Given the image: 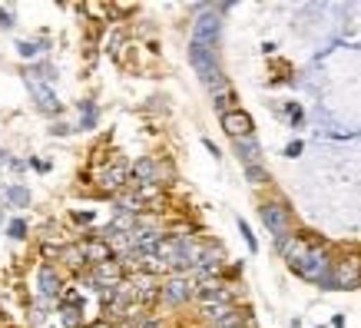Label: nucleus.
<instances>
[{
	"label": "nucleus",
	"mask_w": 361,
	"mask_h": 328,
	"mask_svg": "<svg viewBox=\"0 0 361 328\" xmlns=\"http://www.w3.org/2000/svg\"><path fill=\"white\" fill-rule=\"evenodd\" d=\"M331 269H335L331 245L329 242H315L312 252H308V259L295 269V275L305 279V282H312V285H318V288H325V292H331Z\"/></svg>",
	"instance_id": "nucleus-1"
},
{
	"label": "nucleus",
	"mask_w": 361,
	"mask_h": 328,
	"mask_svg": "<svg viewBox=\"0 0 361 328\" xmlns=\"http://www.w3.org/2000/svg\"><path fill=\"white\" fill-rule=\"evenodd\" d=\"M259 219H262V226L269 229L272 242H279V239H285V236H292V232H295L292 209H288V202H285L282 196L262 199V202H259Z\"/></svg>",
	"instance_id": "nucleus-2"
},
{
	"label": "nucleus",
	"mask_w": 361,
	"mask_h": 328,
	"mask_svg": "<svg viewBox=\"0 0 361 328\" xmlns=\"http://www.w3.org/2000/svg\"><path fill=\"white\" fill-rule=\"evenodd\" d=\"M355 288H361V255L345 252L331 269V292H355Z\"/></svg>",
	"instance_id": "nucleus-3"
},
{
	"label": "nucleus",
	"mask_w": 361,
	"mask_h": 328,
	"mask_svg": "<svg viewBox=\"0 0 361 328\" xmlns=\"http://www.w3.org/2000/svg\"><path fill=\"white\" fill-rule=\"evenodd\" d=\"M196 288H199V282L192 275H169V279H163V285H159V302H166L169 308L189 305V302L196 298Z\"/></svg>",
	"instance_id": "nucleus-4"
},
{
	"label": "nucleus",
	"mask_w": 361,
	"mask_h": 328,
	"mask_svg": "<svg viewBox=\"0 0 361 328\" xmlns=\"http://www.w3.org/2000/svg\"><path fill=\"white\" fill-rule=\"evenodd\" d=\"M199 318L212 328H235L242 322H249L235 302H229V305H199Z\"/></svg>",
	"instance_id": "nucleus-5"
},
{
	"label": "nucleus",
	"mask_w": 361,
	"mask_h": 328,
	"mask_svg": "<svg viewBox=\"0 0 361 328\" xmlns=\"http://www.w3.org/2000/svg\"><path fill=\"white\" fill-rule=\"evenodd\" d=\"M23 83H27V90H30V97L37 99V109H40V113L54 116V113H60V109H63V103L56 99V93H54L50 87H47L44 80H37V73H33V70H27Z\"/></svg>",
	"instance_id": "nucleus-6"
},
{
	"label": "nucleus",
	"mask_w": 361,
	"mask_h": 328,
	"mask_svg": "<svg viewBox=\"0 0 361 328\" xmlns=\"http://www.w3.org/2000/svg\"><path fill=\"white\" fill-rule=\"evenodd\" d=\"M219 126H222V133H226L232 142H235V140H245V136H252V133H255V123H252V116L242 107L239 109H229V113H222V116H219Z\"/></svg>",
	"instance_id": "nucleus-7"
},
{
	"label": "nucleus",
	"mask_w": 361,
	"mask_h": 328,
	"mask_svg": "<svg viewBox=\"0 0 361 328\" xmlns=\"http://www.w3.org/2000/svg\"><path fill=\"white\" fill-rule=\"evenodd\" d=\"M196 302L199 305H229V302H235V292L222 279H212V282H199Z\"/></svg>",
	"instance_id": "nucleus-8"
},
{
	"label": "nucleus",
	"mask_w": 361,
	"mask_h": 328,
	"mask_svg": "<svg viewBox=\"0 0 361 328\" xmlns=\"http://www.w3.org/2000/svg\"><path fill=\"white\" fill-rule=\"evenodd\" d=\"M130 169H133V166H126V163H120V159H116V163L106 166V169L97 176L99 186L106 189V193H113V196H120L123 189L130 186Z\"/></svg>",
	"instance_id": "nucleus-9"
},
{
	"label": "nucleus",
	"mask_w": 361,
	"mask_h": 328,
	"mask_svg": "<svg viewBox=\"0 0 361 328\" xmlns=\"http://www.w3.org/2000/svg\"><path fill=\"white\" fill-rule=\"evenodd\" d=\"M83 255H87V262L97 269V265H106L116 259V252H113V245L106 239H99L97 232H90V239L83 242Z\"/></svg>",
	"instance_id": "nucleus-10"
},
{
	"label": "nucleus",
	"mask_w": 361,
	"mask_h": 328,
	"mask_svg": "<svg viewBox=\"0 0 361 328\" xmlns=\"http://www.w3.org/2000/svg\"><path fill=\"white\" fill-rule=\"evenodd\" d=\"M232 150H235V156H239L242 169H245V166H262V142H259L255 133L245 136V140H235L232 142Z\"/></svg>",
	"instance_id": "nucleus-11"
},
{
	"label": "nucleus",
	"mask_w": 361,
	"mask_h": 328,
	"mask_svg": "<svg viewBox=\"0 0 361 328\" xmlns=\"http://www.w3.org/2000/svg\"><path fill=\"white\" fill-rule=\"evenodd\" d=\"M37 288H40L47 298H56L63 292V279H60V272H56L50 262H44L37 269Z\"/></svg>",
	"instance_id": "nucleus-12"
},
{
	"label": "nucleus",
	"mask_w": 361,
	"mask_h": 328,
	"mask_svg": "<svg viewBox=\"0 0 361 328\" xmlns=\"http://www.w3.org/2000/svg\"><path fill=\"white\" fill-rule=\"evenodd\" d=\"M60 259H63V262L70 265L73 272H80L83 265H90V262H87V255H83V245H66V249L60 252Z\"/></svg>",
	"instance_id": "nucleus-13"
},
{
	"label": "nucleus",
	"mask_w": 361,
	"mask_h": 328,
	"mask_svg": "<svg viewBox=\"0 0 361 328\" xmlns=\"http://www.w3.org/2000/svg\"><path fill=\"white\" fill-rule=\"evenodd\" d=\"M242 173H245V183H249V186H269V183H272V176H269L265 166H245Z\"/></svg>",
	"instance_id": "nucleus-14"
},
{
	"label": "nucleus",
	"mask_w": 361,
	"mask_h": 328,
	"mask_svg": "<svg viewBox=\"0 0 361 328\" xmlns=\"http://www.w3.org/2000/svg\"><path fill=\"white\" fill-rule=\"evenodd\" d=\"M4 199L11 202V206H30V193L23 186H11L7 193H4Z\"/></svg>",
	"instance_id": "nucleus-15"
},
{
	"label": "nucleus",
	"mask_w": 361,
	"mask_h": 328,
	"mask_svg": "<svg viewBox=\"0 0 361 328\" xmlns=\"http://www.w3.org/2000/svg\"><path fill=\"white\" fill-rule=\"evenodd\" d=\"M97 126V107L93 103H83L80 107V130H93Z\"/></svg>",
	"instance_id": "nucleus-16"
},
{
	"label": "nucleus",
	"mask_w": 361,
	"mask_h": 328,
	"mask_svg": "<svg viewBox=\"0 0 361 328\" xmlns=\"http://www.w3.org/2000/svg\"><path fill=\"white\" fill-rule=\"evenodd\" d=\"M235 226H239V232H242V239H245V245H249V252H259V242H255V236H252L249 222H245V219H235Z\"/></svg>",
	"instance_id": "nucleus-17"
},
{
	"label": "nucleus",
	"mask_w": 361,
	"mask_h": 328,
	"mask_svg": "<svg viewBox=\"0 0 361 328\" xmlns=\"http://www.w3.org/2000/svg\"><path fill=\"white\" fill-rule=\"evenodd\" d=\"M17 54H20L23 60H33V56L40 54V47L30 44V40H20V44H17Z\"/></svg>",
	"instance_id": "nucleus-18"
},
{
	"label": "nucleus",
	"mask_w": 361,
	"mask_h": 328,
	"mask_svg": "<svg viewBox=\"0 0 361 328\" xmlns=\"http://www.w3.org/2000/svg\"><path fill=\"white\" fill-rule=\"evenodd\" d=\"M7 232H11V239H23V236H27V222H23V219H13L11 226H7Z\"/></svg>",
	"instance_id": "nucleus-19"
},
{
	"label": "nucleus",
	"mask_w": 361,
	"mask_h": 328,
	"mask_svg": "<svg viewBox=\"0 0 361 328\" xmlns=\"http://www.w3.org/2000/svg\"><path fill=\"white\" fill-rule=\"evenodd\" d=\"M0 30H13V7H0Z\"/></svg>",
	"instance_id": "nucleus-20"
},
{
	"label": "nucleus",
	"mask_w": 361,
	"mask_h": 328,
	"mask_svg": "<svg viewBox=\"0 0 361 328\" xmlns=\"http://www.w3.org/2000/svg\"><path fill=\"white\" fill-rule=\"evenodd\" d=\"M298 153H302V142H298V140H295V142H288V146H285V156H288V159H295Z\"/></svg>",
	"instance_id": "nucleus-21"
},
{
	"label": "nucleus",
	"mask_w": 361,
	"mask_h": 328,
	"mask_svg": "<svg viewBox=\"0 0 361 328\" xmlns=\"http://www.w3.org/2000/svg\"><path fill=\"white\" fill-rule=\"evenodd\" d=\"M50 133H54V136H70L73 130H70L66 123H54V130H50Z\"/></svg>",
	"instance_id": "nucleus-22"
},
{
	"label": "nucleus",
	"mask_w": 361,
	"mask_h": 328,
	"mask_svg": "<svg viewBox=\"0 0 361 328\" xmlns=\"http://www.w3.org/2000/svg\"><path fill=\"white\" fill-rule=\"evenodd\" d=\"M202 146H206V150H209V156H216V159H222L219 146H216V142H212V140H202Z\"/></svg>",
	"instance_id": "nucleus-23"
},
{
	"label": "nucleus",
	"mask_w": 361,
	"mask_h": 328,
	"mask_svg": "<svg viewBox=\"0 0 361 328\" xmlns=\"http://www.w3.org/2000/svg\"><path fill=\"white\" fill-rule=\"evenodd\" d=\"M235 328H255V322L249 318V322H242V325H235Z\"/></svg>",
	"instance_id": "nucleus-24"
},
{
	"label": "nucleus",
	"mask_w": 361,
	"mask_h": 328,
	"mask_svg": "<svg viewBox=\"0 0 361 328\" xmlns=\"http://www.w3.org/2000/svg\"><path fill=\"white\" fill-rule=\"evenodd\" d=\"M292 328H302V322H298V318H292Z\"/></svg>",
	"instance_id": "nucleus-25"
},
{
	"label": "nucleus",
	"mask_w": 361,
	"mask_h": 328,
	"mask_svg": "<svg viewBox=\"0 0 361 328\" xmlns=\"http://www.w3.org/2000/svg\"><path fill=\"white\" fill-rule=\"evenodd\" d=\"M4 163H7V153H0V166H4Z\"/></svg>",
	"instance_id": "nucleus-26"
},
{
	"label": "nucleus",
	"mask_w": 361,
	"mask_h": 328,
	"mask_svg": "<svg viewBox=\"0 0 361 328\" xmlns=\"http://www.w3.org/2000/svg\"><path fill=\"white\" fill-rule=\"evenodd\" d=\"M0 222H4V212H0Z\"/></svg>",
	"instance_id": "nucleus-27"
},
{
	"label": "nucleus",
	"mask_w": 361,
	"mask_h": 328,
	"mask_svg": "<svg viewBox=\"0 0 361 328\" xmlns=\"http://www.w3.org/2000/svg\"><path fill=\"white\" fill-rule=\"evenodd\" d=\"M103 328H110V325H103ZM113 328H116V325H113Z\"/></svg>",
	"instance_id": "nucleus-28"
}]
</instances>
